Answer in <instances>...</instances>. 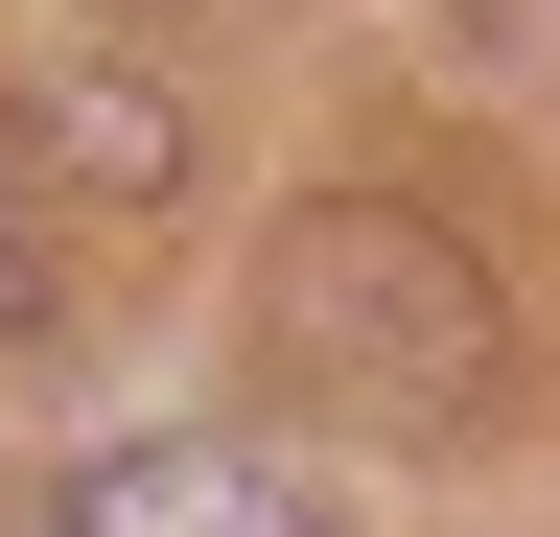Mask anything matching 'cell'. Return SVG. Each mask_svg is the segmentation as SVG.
<instances>
[{
	"mask_svg": "<svg viewBox=\"0 0 560 537\" xmlns=\"http://www.w3.org/2000/svg\"><path fill=\"white\" fill-rule=\"evenodd\" d=\"M257 351H280V397H327V421H374V444H467L490 397H514L490 257L444 211H397V187H327V211L257 234Z\"/></svg>",
	"mask_w": 560,
	"mask_h": 537,
	"instance_id": "6da1fadb",
	"label": "cell"
},
{
	"mask_svg": "<svg viewBox=\"0 0 560 537\" xmlns=\"http://www.w3.org/2000/svg\"><path fill=\"white\" fill-rule=\"evenodd\" d=\"M70 537H327V491H304V467H280V444H117L94 467V491H70Z\"/></svg>",
	"mask_w": 560,
	"mask_h": 537,
	"instance_id": "7a4b0ae2",
	"label": "cell"
},
{
	"mask_svg": "<svg viewBox=\"0 0 560 537\" xmlns=\"http://www.w3.org/2000/svg\"><path fill=\"white\" fill-rule=\"evenodd\" d=\"M24 141L94 187V211H164V187H187V117L140 94V71H47V94H24Z\"/></svg>",
	"mask_w": 560,
	"mask_h": 537,
	"instance_id": "3957f363",
	"label": "cell"
},
{
	"mask_svg": "<svg viewBox=\"0 0 560 537\" xmlns=\"http://www.w3.org/2000/svg\"><path fill=\"white\" fill-rule=\"evenodd\" d=\"M47 327H70V304H47V234L0 211V351H47Z\"/></svg>",
	"mask_w": 560,
	"mask_h": 537,
	"instance_id": "277c9868",
	"label": "cell"
}]
</instances>
